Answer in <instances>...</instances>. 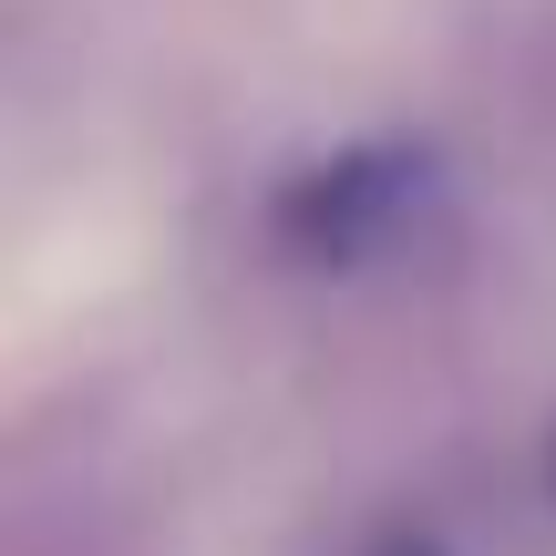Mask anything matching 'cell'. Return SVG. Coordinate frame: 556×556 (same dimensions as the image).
<instances>
[{
  "mask_svg": "<svg viewBox=\"0 0 556 556\" xmlns=\"http://www.w3.org/2000/svg\"><path fill=\"white\" fill-rule=\"evenodd\" d=\"M361 556H443L433 536H422V526H392V536H371V546H361Z\"/></svg>",
  "mask_w": 556,
  "mask_h": 556,
  "instance_id": "6da1fadb",
  "label": "cell"
}]
</instances>
